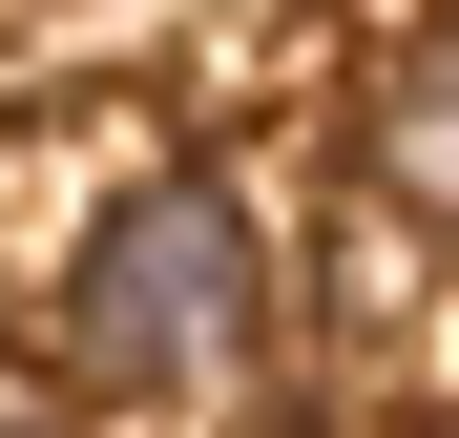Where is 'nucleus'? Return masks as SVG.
I'll return each instance as SVG.
<instances>
[{"mask_svg": "<svg viewBox=\"0 0 459 438\" xmlns=\"http://www.w3.org/2000/svg\"><path fill=\"white\" fill-rule=\"evenodd\" d=\"M63 355L126 376V397H188L209 355H251V209L209 167H146L84 230V271H63Z\"/></svg>", "mask_w": 459, "mask_h": 438, "instance_id": "obj_1", "label": "nucleus"}, {"mask_svg": "<svg viewBox=\"0 0 459 438\" xmlns=\"http://www.w3.org/2000/svg\"><path fill=\"white\" fill-rule=\"evenodd\" d=\"M376 167H397V209H459V21L397 42V84H376Z\"/></svg>", "mask_w": 459, "mask_h": 438, "instance_id": "obj_2", "label": "nucleus"}]
</instances>
